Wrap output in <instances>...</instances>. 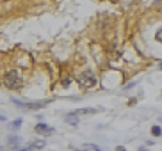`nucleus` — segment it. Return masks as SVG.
<instances>
[{"instance_id": "2", "label": "nucleus", "mask_w": 162, "mask_h": 151, "mask_svg": "<svg viewBox=\"0 0 162 151\" xmlns=\"http://www.w3.org/2000/svg\"><path fill=\"white\" fill-rule=\"evenodd\" d=\"M78 82H80L82 87H93V85L96 84V78L93 77V73L86 71V73H82V75L78 77Z\"/></svg>"}, {"instance_id": "3", "label": "nucleus", "mask_w": 162, "mask_h": 151, "mask_svg": "<svg viewBox=\"0 0 162 151\" xmlns=\"http://www.w3.org/2000/svg\"><path fill=\"white\" fill-rule=\"evenodd\" d=\"M36 132L37 133H43V135H52L54 133V128L48 126V125H45V123H37L36 125Z\"/></svg>"}, {"instance_id": "10", "label": "nucleus", "mask_w": 162, "mask_h": 151, "mask_svg": "<svg viewBox=\"0 0 162 151\" xmlns=\"http://www.w3.org/2000/svg\"><path fill=\"white\" fill-rule=\"evenodd\" d=\"M155 39H157L159 43L162 41V28H161V27H159V30H157V34H155Z\"/></svg>"}, {"instance_id": "11", "label": "nucleus", "mask_w": 162, "mask_h": 151, "mask_svg": "<svg viewBox=\"0 0 162 151\" xmlns=\"http://www.w3.org/2000/svg\"><path fill=\"white\" fill-rule=\"evenodd\" d=\"M11 126H12V128H20V126H21V121L18 119V121H14V123H12Z\"/></svg>"}, {"instance_id": "8", "label": "nucleus", "mask_w": 162, "mask_h": 151, "mask_svg": "<svg viewBox=\"0 0 162 151\" xmlns=\"http://www.w3.org/2000/svg\"><path fill=\"white\" fill-rule=\"evenodd\" d=\"M9 144H11V146H18V144H20V137L11 135V137H9Z\"/></svg>"}, {"instance_id": "6", "label": "nucleus", "mask_w": 162, "mask_h": 151, "mask_svg": "<svg viewBox=\"0 0 162 151\" xmlns=\"http://www.w3.org/2000/svg\"><path fill=\"white\" fill-rule=\"evenodd\" d=\"M84 151H102V148L96 146V144H86L84 146Z\"/></svg>"}, {"instance_id": "9", "label": "nucleus", "mask_w": 162, "mask_h": 151, "mask_svg": "<svg viewBox=\"0 0 162 151\" xmlns=\"http://www.w3.org/2000/svg\"><path fill=\"white\" fill-rule=\"evenodd\" d=\"M152 133H153L155 137H161V133H162V128H161V126H157V125H155V126L152 128Z\"/></svg>"}, {"instance_id": "13", "label": "nucleus", "mask_w": 162, "mask_h": 151, "mask_svg": "<svg viewBox=\"0 0 162 151\" xmlns=\"http://www.w3.org/2000/svg\"><path fill=\"white\" fill-rule=\"evenodd\" d=\"M4 119H5V117H4V116H0V121H4Z\"/></svg>"}, {"instance_id": "1", "label": "nucleus", "mask_w": 162, "mask_h": 151, "mask_svg": "<svg viewBox=\"0 0 162 151\" xmlns=\"http://www.w3.org/2000/svg\"><path fill=\"white\" fill-rule=\"evenodd\" d=\"M2 84H4L5 87H9V89H20V87L23 85V80H21V77H20V73H18L16 69H12V71H7V73L4 75Z\"/></svg>"}, {"instance_id": "7", "label": "nucleus", "mask_w": 162, "mask_h": 151, "mask_svg": "<svg viewBox=\"0 0 162 151\" xmlns=\"http://www.w3.org/2000/svg\"><path fill=\"white\" fill-rule=\"evenodd\" d=\"M66 123H70V125H77V123H78V119H77L75 116L68 114V116H66Z\"/></svg>"}, {"instance_id": "5", "label": "nucleus", "mask_w": 162, "mask_h": 151, "mask_svg": "<svg viewBox=\"0 0 162 151\" xmlns=\"http://www.w3.org/2000/svg\"><path fill=\"white\" fill-rule=\"evenodd\" d=\"M41 148H45V142L43 141H36V142H32L29 146V150H41Z\"/></svg>"}, {"instance_id": "12", "label": "nucleus", "mask_w": 162, "mask_h": 151, "mask_svg": "<svg viewBox=\"0 0 162 151\" xmlns=\"http://www.w3.org/2000/svg\"><path fill=\"white\" fill-rule=\"evenodd\" d=\"M116 151H125V148H121V146H119V148H118Z\"/></svg>"}, {"instance_id": "4", "label": "nucleus", "mask_w": 162, "mask_h": 151, "mask_svg": "<svg viewBox=\"0 0 162 151\" xmlns=\"http://www.w3.org/2000/svg\"><path fill=\"white\" fill-rule=\"evenodd\" d=\"M96 112H98L96 109H77V110H73V112H70V114L77 117V116H82V114H96Z\"/></svg>"}]
</instances>
